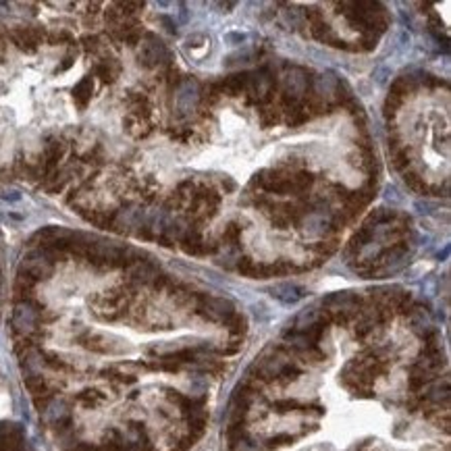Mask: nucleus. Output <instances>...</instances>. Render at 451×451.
<instances>
[{
  "mask_svg": "<svg viewBox=\"0 0 451 451\" xmlns=\"http://www.w3.org/2000/svg\"><path fill=\"white\" fill-rule=\"evenodd\" d=\"M46 420L56 426H65L69 422V406L63 399H48L46 404Z\"/></svg>",
  "mask_w": 451,
  "mask_h": 451,
  "instance_id": "obj_2",
  "label": "nucleus"
},
{
  "mask_svg": "<svg viewBox=\"0 0 451 451\" xmlns=\"http://www.w3.org/2000/svg\"><path fill=\"white\" fill-rule=\"evenodd\" d=\"M92 94H94V79L85 77V79H81L76 88H73V102H76L79 109H83L92 100Z\"/></svg>",
  "mask_w": 451,
  "mask_h": 451,
  "instance_id": "obj_3",
  "label": "nucleus"
},
{
  "mask_svg": "<svg viewBox=\"0 0 451 451\" xmlns=\"http://www.w3.org/2000/svg\"><path fill=\"white\" fill-rule=\"evenodd\" d=\"M40 310L30 300H21L13 312V327L19 335H34L38 329Z\"/></svg>",
  "mask_w": 451,
  "mask_h": 451,
  "instance_id": "obj_1",
  "label": "nucleus"
},
{
  "mask_svg": "<svg viewBox=\"0 0 451 451\" xmlns=\"http://www.w3.org/2000/svg\"><path fill=\"white\" fill-rule=\"evenodd\" d=\"M83 406H88V408H96L98 404H102V393L100 391H96V389H85V391H81L79 393V397H77Z\"/></svg>",
  "mask_w": 451,
  "mask_h": 451,
  "instance_id": "obj_4",
  "label": "nucleus"
}]
</instances>
